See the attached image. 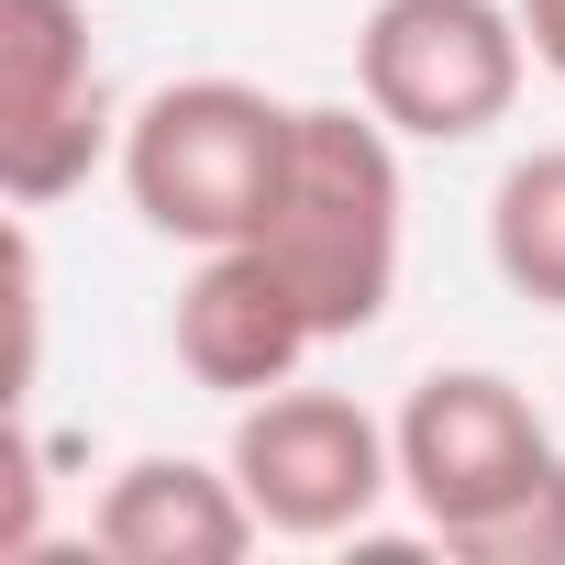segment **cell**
Listing matches in <instances>:
<instances>
[{
    "instance_id": "obj_1",
    "label": "cell",
    "mask_w": 565,
    "mask_h": 565,
    "mask_svg": "<svg viewBox=\"0 0 565 565\" xmlns=\"http://www.w3.org/2000/svg\"><path fill=\"white\" fill-rule=\"evenodd\" d=\"M399 499L455 565H565V444L499 366H433L388 411Z\"/></svg>"
},
{
    "instance_id": "obj_2",
    "label": "cell",
    "mask_w": 565,
    "mask_h": 565,
    "mask_svg": "<svg viewBox=\"0 0 565 565\" xmlns=\"http://www.w3.org/2000/svg\"><path fill=\"white\" fill-rule=\"evenodd\" d=\"M289 289L311 300L322 344H355L388 322L399 300V255H411V178H399V134L366 100H300V145H289V189H277L266 233H255Z\"/></svg>"
},
{
    "instance_id": "obj_9",
    "label": "cell",
    "mask_w": 565,
    "mask_h": 565,
    "mask_svg": "<svg viewBox=\"0 0 565 565\" xmlns=\"http://www.w3.org/2000/svg\"><path fill=\"white\" fill-rule=\"evenodd\" d=\"M488 266L532 311H565V145H532L488 189Z\"/></svg>"
},
{
    "instance_id": "obj_8",
    "label": "cell",
    "mask_w": 565,
    "mask_h": 565,
    "mask_svg": "<svg viewBox=\"0 0 565 565\" xmlns=\"http://www.w3.org/2000/svg\"><path fill=\"white\" fill-rule=\"evenodd\" d=\"M89 543L111 565H233V554L266 543V521H255L233 466H211V455H134L89 499Z\"/></svg>"
},
{
    "instance_id": "obj_6",
    "label": "cell",
    "mask_w": 565,
    "mask_h": 565,
    "mask_svg": "<svg viewBox=\"0 0 565 565\" xmlns=\"http://www.w3.org/2000/svg\"><path fill=\"white\" fill-rule=\"evenodd\" d=\"M111 78L89 56V0H0V200L56 211L100 167H122Z\"/></svg>"
},
{
    "instance_id": "obj_10",
    "label": "cell",
    "mask_w": 565,
    "mask_h": 565,
    "mask_svg": "<svg viewBox=\"0 0 565 565\" xmlns=\"http://www.w3.org/2000/svg\"><path fill=\"white\" fill-rule=\"evenodd\" d=\"M521 34H532V67L565 89V0H521Z\"/></svg>"
},
{
    "instance_id": "obj_3",
    "label": "cell",
    "mask_w": 565,
    "mask_h": 565,
    "mask_svg": "<svg viewBox=\"0 0 565 565\" xmlns=\"http://www.w3.org/2000/svg\"><path fill=\"white\" fill-rule=\"evenodd\" d=\"M289 145H300V100L255 78H167L122 122V200L145 233L189 255L255 244L277 189H289Z\"/></svg>"
},
{
    "instance_id": "obj_7",
    "label": "cell",
    "mask_w": 565,
    "mask_h": 565,
    "mask_svg": "<svg viewBox=\"0 0 565 565\" xmlns=\"http://www.w3.org/2000/svg\"><path fill=\"white\" fill-rule=\"evenodd\" d=\"M167 344L211 399H266L322 355V322H311V300L289 289V266L266 244H211L189 266L178 311H167Z\"/></svg>"
},
{
    "instance_id": "obj_5",
    "label": "cell",
    "mask_w": 565,
    "mask_h": 565,
    "mask_svg": "<svg viewBox=\"0 0 565 565\" xmlns=\"http://www.w3.org/2000/svg\"><path fill=\"white\" fill-rule=\"evenodd\" d=\"M222 466L244 477V499L277 543H355L377 521V499H399V433L366 399L300 388V377L266 399H233Z\"/></svg>"
},
{
    "instance_id": "obj_4",
    "label": "cell",
    "mask_w": 565,
    "mask_h": 565,
    "mask_svg": "<svg viewBox=\"0 0 565 565\" xmlns=\"http://www.w3.org/2000/svg\"><path fill=\"white\" fill-rule=\"evenodd\" d=\"M521 0H377L355 23V100L399 145H477L521 111Z\"/></svg>"
}]
</instances>
